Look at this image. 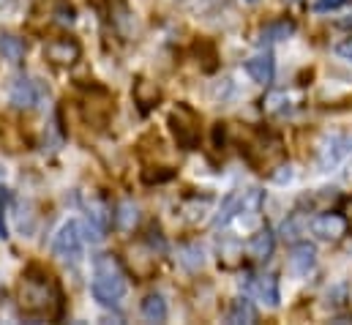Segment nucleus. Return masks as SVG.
Instances as JSON below:
<instances>
[{"instance_id": "nucleus-6", "label": "nucleus", "mask_w": 352, "mask_h": 325, "mask_svg": "<svg viewBox=\"0 0 352 325\" xmlns=\"http://www.w3.org/2000/svg\"><path fill=\"white\" fill-rule=\"evenodd\" d=\"M80 55H82V47L77 39H52L44 47V58L55 66H72L80 61Z\"/></svg>"}, {"instance_id": "nucleus-22", "label": "nucleus", "mask_w": 352, "mask_h": 325, "mask_svg": "<svg viewBox=\"0 0 352 325\" xmlns=\"http://www.w3.org/2000/svg\"><path fill=\"white\" fill-rule=\"evenodd\" d=\"M347 0H317L314 3V11H320V14H325V11H336V8H342Z\"/></svg>"}, {"instance_id": "nucleus-4", "label": "nucleus", "mask_w": 352, "mask_h": 325, "mask_svg": "<svg viewBox=\"0 0 352 325\" xmlns=\"http://www.w3.org/2000/svg\"><path fill=\"white\" fill-rule=\"evenodd\" d=\"M82 246H85V227L80 224V222H66L60 230H58V235H55V244H52V251H55V257L58 260H80L82 257Z\"/></svg>"}, {"instance_id": "nucleus-8", "label": "nucleus", "mask_w": 352, "mask_h": 325, "mask_svg": "<svg viewBox=\"0 0 352 325\" xmlns=\"http://www.w3.org/2000/svg\"><path fill=\"white\" fill-rule=\"evenodd\" d=\"M246 74L257 85H270L273 82V74H276V61L270 52H260L254 58L246 61Z\"/></svg>"}, {"instance_id": "nucleus-25", "label": "nucleus", "mask_w": 352, "mask_h": 325, "mask_svg": "<svg viewBox=\"0 0 352 325\" xmlns=\"http://www.w3.org/2000/svg\"><path fill=\"white\" fill-rule=\"evenodd\" d=\"M55 14H58V22H63V25H72V22H74V8H66V6H63V8H58Z\"/></svg>"}, {"instance_id": "nucleus-17", "label": "nucleus", "mask_w": 352, "mask_h": 325, "mask_svg": "<svg viewBox=\"0 0 352 325\" xmlns=\"http://www.w3.org/2000/svg\"><path fill=\"white\" fill-rule=\"evenodd\" d=\"M0 55H3L6 61L19 63V61L25 58V41L16 39V36H11V33H0Z\"/></svg>"}, {"instance_id": "nucleus-12", "label": "nucleus", "mask_w": 352, "mask_h": 325, "mask_svg": "<svg viewBox=\"0 0 352 325\" xmlns=\"http://www.w3.org/2000/svg\"><path fill=\"white\" fill-rule=\"evenodd\" d=\"M295 33V22H289V19H281V22H270V25H265L263 30H260V44H273V41H284V39H289Z\"/></svg>"}, {"instance_id": "nucleus-23", "label": "nucleus", "mask_w": 352, "mask_h": 325, "mask_svg": "<svg viewBox=\"0 0 352 325\" xmlns=\"http://www.w3.org/2000/svg\"><path fill=\"white\" fill-rule=\"evenodd\" d=\"M278 169H281V172H273L270 178H273L276 183H289V180H292V167L287 164V167H278Z\"/></svg>"}, {"instance_id": "nucleus-13", "label": "nucleus", "mask_w": 352, "mask_h": 325, "mask_svg": "<svg viewBox=\"0 0 352 325\" xmlns=\"http://www.w3.org/2000/svg\"><path fill=\"white\" fill-rule=\"evenodd\" d=\"M273 249H276V235L267 227L260 230L257 235H252V241H249V254L254 260H267L273 254Z\"/></svg>"}, {"instance_id": "nucleus-7", "label": "nucleus", "mask_w": 352, "mask_h": 325, "mask_svg": "<svg viewBox=\"0 0 352 325\" xmlns=\"http://www.w3.org/2000/svg\"><path fill=\"white\" fill-rule=\"evenodd\" d=\"M344 230H347V222L339 213H322L311 222V233L322 241H336V238L344 235Z\"/></svg>"}, {"instance_id": "nucleus-5", "label": "nucleus", "mask_w": 352, "mask_h": 325, "mask_svg": "<svg viewBox=\"0 0 352 325\" xmlns=\"http://www.w3.org/2000/svg\"><path fill=\"white\" fill-rule=\"evenodd\" d=\"M41 98H44L41 82L30 80L25 74H19L16 80L11 82V87H8V101L14 107H19V109H36L41 104Z\"/></svg>"}, {"instance_id": "nucleus-19", "label": "nucleus", "mask_w": 352, "mask_h": 325, "mask_svg": "<svg viewBox=\"0 0 352 325\" xmlns=\"http://www.w3.org/2000/svg\"><path fill=\"white\" fill-rule=\"evenodd\" d=\"M180 262H183L188 271H197V268H202L205 254H202L199 246H183V249H180Z\"/></svg>"}, {"instance_id": "nucleus-11", "label": "nucleus", "mask_w": 352, "mask_h": 325, "mask_svg": "<svg viewBox=\"0 0 352 325\" xmlns=\"http://www.w3.org/2000/svg\"><path fill=\"white\" fill-rule=\"evenodd\" d=\"M167 301H164V295H159V293H151V295H145V301H142V317L148 320V323H164L167 320Z\"/></svg>"}, {"instance_id": "nucleus-15", "label": "nucleus", "mask_w": 352, "mask_h": 325, "mask_svg": "<svg viewBox=\"0 0 352 325\" xmlns=\"http://www.w3.org/2000/svg\"><path fill=\"white\" fill-rule=\"evenodd\" d=\"M227 320L230 323H257V309H254V304L249 301V298H238V301H232V306H230V312H227Z\"/></svg>"}, {"instance_id": "nucleus-20", "label": "nucleus", "mask_w": 352, "mask_h": 325, "mask_svg": "<svg viewBox=\"0 0 352 325\" xmlns=\"http://www.w3.org/2000/svg\"><path fill=\"white\" fill-rule=\"evenodd\" d=\"M173 178H175V169H170V167H153V169H145L142 172V180L145 183H167Z\"/></svg>"}, {"instance_id": "nucleus-21", "label": "nucleus", "mask_w": 352, "mask_h": 325, "mask_svg": "<svg viewBox=\"0 0 352 325\" xmlns=\"http://www.w3.org/2000/svg\"><path fill=\"white\" fill-rule=\"evenodd\" d=\"M11 200V191L6 186H0V238L6 241L8 238V224H6V205Z\"/></svg>"}, {"instance_id": "nucleus-18", "label": "nucleus", "mask_w": 352, "mask_h": 325, "mask_svg": "<svg viewBox=\"0 0 352 325\" xmlns=\"http://www.w3.org/2000/svg\"><path fill=\"white\" fill-rule=\"evenodd\" d=\"M159 87L153 85V82L142 80L137 82V87H134V98H137V104L142 107V109H151V107H156V101H159Z\"/></svg>"}, {"instance_id": "nucleus-24", "label": "nucleus", "mask_w": 352, "mask_h": 325, "mask_svg": "<svg viewBox=\"0 0 352 325\" xmlns=\"http://www.w3.org/2000/svg\"><path fill=\"white\" fill-rule=\"evenodd\" d=\"M336 55H339V58H344V61H350V63H352V39L342 41V44L336 47Z\"/></svg>"}, {"instance_id": "nucleus-2", "label": "nucleus", "mask_w": 352, "mask_h": 325, "mask_svg": "<svg viewBox=\"0 0 352 325\" xmlns=\"http://www.w3.org/2000/svg\"><path fill=\"white\" fill-rule=\"evenodd\" d=\"M129 282L120 260L115 254H96L93 257V282L90 293L101 306H118L120 298L126 295Z\"/></svg>"}, {"instance_id": "nucleus-26", "label": "nucleus", "mask_w": 352, "mask_h": 325, "mask_svg": "<svg viewBox=\"0 0 352 325\" xmlns=\"http://www.w3.org/2000/svg\"><path fill=\"white\" fill-rule=\"evenodd\" d=\"M246 3H252V6H254V3H260V0H246Z\"/></svg>"}, {"instance_id": "nucleus-9", "label": "nucleus", "mask_w": 352, "mask_h": 325, "mask_svg": "<svg viewBox=\"0 0 352 325\" xmlns=\"http://www.w3.org/2000/svg\"><path fill=\"white\" fill-rule=\"evenodd\" d=\"M314 262H317V249H314V244L300 241V244L292 246V254H289V268H292V273L306 276V273L314 268Z\"/></svg>"}, {"instance_id": "nucleus-3", "label": "nucleus", "mask_w": 352, "mask_h": 325, "mask_svg": "<svg viewBox=\"0 0 352 325\" xmlns=\"http://www.w3.org/2000/svg\"><path fill=\"white\" fill-rule=\"evenodd\" d=\"M167 126H170L173 140H175V145L180 151H194L199 145V118L186 104H177L175 109L170 112Z\"/></svg>"}, {"instance_id": "nucleus-10", "label": "nucleus", "mask_w": 352, "mask_h": 325, "mask_svg": "<svg viewBox=\"0 0 352 325\" xmlns=\"http://www.w3.org/2000/svg\"><path fill=\"white\" fill-rule=\"evenodd\" d=\"M352 151V140L350 137H331L328 143H325V148L320 151V167L322 169H331V167H336V164L342 162L347 154Z\"/></svg>"}, {"instance_id": "nucleus-16", "label": "nucleus", "mask_w": 352, "mask_h": 325, "mask_svg": "<svg viewBox=\"0 0 352 325\" xmlns=\"http://www.w3.org/2000/svg\"><path fill=\"white\" fill-rule=\"evenodd\" d=\"M254 290H257V295L263 298L267 306H278L281 295H278V279H276L273 273H265V276H260V279L254 282Z\"/></svg>"}, {"instance_id": "nucleus-14", "label": "nucleus", "mask_w": 352, "mask_h": 325, "mask_svg": "<svg viewBox=\"0 0 352 325\" xmlns=\"http://www.w3.org/2000/svg\"><path fill=\"white\" fill-rule=\"evenodd\" d=\"M238 213H243V191H235V194H230V197L221 202V211H219V216H216V227L230 224Z\"/></svg>"}, {"instance_id": "nucleus-1", "label": "nucleus", "mask_w": 352, "mask_h": 325, "mask_svg": "<svg viewBox=\"0 0 352 325\" xmlns=\"http://www.w3.org/2000/svg\"><path fill=\"white\" fill-rule=\"evenodd\" d=\"M19 306L28 317H58L55 309H60V290L55 287L52 276L38 271V268H30L25 273V282L19 287Z\"/></svg>"}]
</instances>
